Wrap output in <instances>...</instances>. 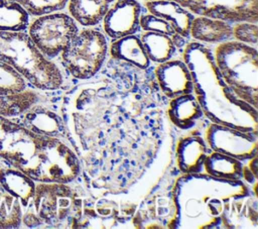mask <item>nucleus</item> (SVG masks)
I'll return each instance as SVG.
<instances>
[{"mask_svg": "<svg viewBox=\"0 0 258 229\" xmlns=\"http://www.w3.org/2000/svg\"><path fill=\"white\" fill-rule=\"evenodd\" d=\"M168 101L152 67L112 58L94 77L61 88L66 139L81 160L88 193H126L142 179L176 134L166 117Z\"/></svg>", "mask_w": 258, "mask_h": 229, "instance_id": "obj_1", "label": "nucleus"}, {"mask_svg": "<svg viewBox=\"0 0 258 229\" xmlns=\"http://www.w3.org/2000/svg\"><path fill=\"white\" fill-rule=\"evenodd\" d=\"M194 85V94L206 119L244 132L258 133V109L241 99L222 77L213 49L192 40L181 50Z\"/></svg>", "mask_w": 258, "mask_h": 229, "instance_id": "obj_2", "label": "nucleus"}, {"mask_svg": "<svg viewBox=\"0 0 258 229\" xmlns=\"http://www.w3.org/2000/svg\"><path fill=\"white\" fill-rule=\"evenodd\" d=\"M253 191L243 181L220 179L206 173L180 174L172 187L176 229H223L222 223L233 202Z\"/></svg>", "mask_w": 258, "mask_h": 229, "instance_id": "obj_3", "label": "nucleus"}, {"mask_svg": "<svg viewBox=\"0 0 258 229\" xmlns=\"http://www.w3.org/2000/svg\"><path fill=\"white\" fill-rule=\"evenodd\" d=\"M0 61L18 73L29 88L38 91H55L70 81L61 67L47 59L26 31H0Z\"/></svg>", "mask_w": 258, "mask_h": 229, "instance_id": "obj_4", "label": "nucleus"}, {"mask_svg": "<svg viewBox=\"0 0 258 229\" xmlns=\"http://www.w3.org/2000/svg\"><path fill=\"white\" fill-rule=\"evenodd\" d=\"M87 194L80 177L69 184L36 182L32 200L24 211L36 217L38 228L80 229Z\"/></svg>", "mask_w": 258, "mask_h": 229, "instance_id": "obj_5", "label": "nucleus"}, {"mask_svg": "<svg viewBox=\"0 0 258 229\" xmlns=\"http://www.w3.org/2000/svg\"><path fill=\"white\" fill-rule=\"evenodd\" d=\"M213 53L225 82L241 99L258 109L257 47L229 39L216 44Z\"/></svg>", "mask_w": 258, "mask_h": 229, "instance_id": "obj_6", "label": "nucleus"}, {"mask_svg": "<svg viewBox=\"0 0 258 229\" xmlns=\"http://www.w3.org/2000/svg\"><path fill=\"white\" fill-rule=\"evenodd\" d=\"M34 182L69 184L82 174L81 160L67 139L45 136L21 170Z\"/></svg>", "mask_w": 258, "mask_h": 229, "instance_id": "obj_7", "label": "nucleus"}, {"mask_svg": "<svg viewBox=\"0 0 258 229\" xmlns=\"http://www.w3.org/2000/svg\"><path fill=\"white\" fill-rule=\"evenodd\" d=\"M109 55L106 34L100 29L84 27L79 29L60 52V67L70 80L84 81L97 75Z\"/></svg>", "mask_w": 258, "mask_h": 229, "instance_id": "obj_8", "label": "nucleus"}, {"mask_svg": "<svg viewBox=\"0 0 258 229\" xmlns=\"http://www.w3.org/2000/svg\"><path fill=\"white\" fill-rule=\"evenodd\" d=\"M78 31L76 20L62 11L32 17L26 30L36 47L52 61L59 56Z\"/></svg>", "mask_w": 258, "mask_h": 229, "instance_id": "obj_9", "label": "nucleus"}, {"mask_svg": "<svg viewBox=\"0 0 258 229\" xmlns=\"http://www.w3.org/2000/svg\"><path fill=\"white\" fill-rule=\"evenodd\" d=\"M43 137L21 125L14 117L0 114V164L22 170L39 148Z\"/></svg>", "mask_w": 258, "mask_h": 229, "instance_id": "obj_10", "label": "nucleus"}, {"mask_svg": "<svg viewBox=\"0 0 258 229\" xmlns=\"http://www.w3.org/2000/svg\"><path fill=\"white\" fill-rule=\"evenodd\" d=\"M173 184L161 187L141 201L131 220L132 228L176 229Z\"/></svg>", "mask_w": 258, "mask_h": 229, "instance_id": "obj_11", "label": "nucleus"}, {"mask_svg": "<svg viewBox=\"0 0 258 229\" xmlns=\"http://www.w3.org/2000/svg\"><path fill=\"white\" fill-rule=\"evenodd\" d=\"M204 136L213 151L227 154L244 162L258 155V133L244 132L208 121Z\"/></svg>", "mask_w": 258, "mask_h": 229, "instance_id": "obj_12", "label": "nucleus"}, {"mask_svg": "<svg viewBox=\"0 0 258 229\" xmlns=\"http://www.w3.org/2000/svg\"><path fill=\"white\" fill-rule=\"evenodd\" d=\"M60 92L61 89L47 92L44 99L14 118L34 133L66 139V125L59 111Z\"/></svg>", "mask_w": 258, "mask_h": 229, "instance_id": "obj_13", "label": "nucleus"}, {"mask_svg": "<svg viewBox=\"0 0 258 229\" xmlns=\"http://www.w3.org/2000/svg\"><path fill=\"white\" fill-rule=\"evenodd\" d=\"M194 15L222 19L231 23L258 21V0H172Z\"/></svg>", "mask_w": 258, "mask_h": 229, "instance_id": "obj_14", "label": "nucleus"}, {"mask_svg": "<svg viewBox=\"0 0 258 229\" xmlns=\"http://www.w3.org/2000/svg\"><path fill=\"white\" fill-rule=\"evenodd\" d=\"M212 149L208 145L204 131L201 128H196L186 131L176 138L173 150L174 161L180 174H201L205 173L204 163L206 157Z\"/></svg>", "mask_w": 258, "mask_h": 229, "instance_id": "obj_15", "label": "nucleus"}, {"mask_svg": "<svg viewBox=\"0 0 258 229\" xmlns=\"http://www.w3.org/2000/svg\"><path fill=\"white\" fill-rule=\"evenodd\" d=\"M141 5L137 0H115L102 19L103 32L117 39L140 31Z\"/></svg>", "mask_w": 258, "mask_h": 229, "instance_id": "obj_16", "label": "nucleus"}, {"mask_svg": "<svg viewBox=\"0 0 258 229\" xmlns=\"http://www.w3.org/2000/svg\"><path fill=\"white\" fill-rule=\"evenodd\" d=\"M158 88L168 100L179 95L194 93L190 72L182 60L170 59L153 68Z\"/></svg>", "mask_w": 258, "mask_h": 229, "instance_id": "obj_17", "label": "nucleus"}, {"mask_svg": "<svg viewBox=\"0 0 258 229\" xmlns=\"http://www.w3.org/2000/svg\"><path fill=\"white\" fill-rule=\"evenodd\" d=\"M166 117L175 130L184 132L204 127L208 122L194 93L169 99L166 107Z\"/></svg>", "mask_w": 258, "mask_h": 229, "instance_id": "obj_18", "label": "nucleus"}, {"mask_svg": "<svg viewBox=\"0 0 258 229\" xmlns=\"http://www.w3.org/2000/svg\"><path fill=\"white\" fill-rule=\"evenodd\" d=\"M146 10L167 21L174 31L184 38H189V27L195 15L172 0H146Z\"/></svg>", "mask_w": 258, "mask_h": 229, "instance_id": "obj_19", "label": "nucleus"}, {"mask_svg": "<svg viewBox=\"0 0 258 229\" xmlns=\"http://www.w3.org/2000/svg\"><path fill=\"white\" fill-rule=\"evenodd\" d=\"M233 23L207 16H195L189 27V37L205 44H218L233 39Z\"/></svg>", "mask_w": 258, "mask_h": 229, "instance_id": "obj_20", "label": "nucleus"}, {"mask_svg": "<svg viewBox=\"0 0 258 229\" xmlns=\"http://www.w3.org/2000/svg\"><path fill=\"white\" fill-rule=\"evenodd\" d=\"M223 229L258 228V197L256 192L239 197L222 223Z\"/></svg>", "mask_w": 258, "mask_h": 229, "instance_id": "obj_21", "label": "nucleus"}, {"mask_svg": "<svg viewBox=\"0 0 258 229\" xmlns=\"http://www.w3.org/2000/svg\"><path fill=\"white\" fill-rule=\"evenodd\" d=\"M35 183L23 171L8 164H0V187L19 200L23 211L32 200Z\"/></svg>", "mask_w": 258, "mask_h": 229, "instance_id": "obj_22", "label": "nucleus"}, {"mask_svg": "<svg viewBox=\"0 0 258 229\" xmlns=\"http://www.w3.org/2000/svg\"><path fill=\"white\" fill-rule=\"evenodd\" d=\"M110 58L131 64L138 69L147 70L151 67L140 36L130 34L121 38L113 39L109 44Z\"/></svg>", "mask_w": 258, "mask_h": 229, "instance_id": "obj_23", "label": "nucleus"}, {"mask_svg": "<svg viewBox=\"0 0 258 229\" xmlns=\"http://www.w3.org/2000/svg\"><path fill=\"white\" fill-rule=\"evenodd\" d=\"M115 0H69V14L78 24L93 27L99 24Z\"/></svg>", "mask_w": 258, "mask_h": 229, "instance_id": "obj_24", "label": "nucleus"}, {"mask_svg": "<svg viewBox=\"0 0 258 229\" xmlns=\"http://www.w3.org/2000/svg\"><path fill=\"white\" fill-rule=\"evenodd\" d=\"M245 168L246 161L244 162L235 157L213 150L206 157L204 163L206 174L216 178L234 181L244 180Z\"/></svg>", "mask_w": 258, "mask_h": 229, "instance_id": "obj_25", "label": "nucleus"}, {"mask_svg": "<svg viewBox=\"0 0 258 229\" xmlns=\"http://www.w3.org/2000/svg\"><path fill=\"white\" fill-rule=\"evenodd\" d=\"M46 93L47 92L27 88L19 93L0 95V114L9 117H16L33 104L44 99Z\"/></svg>", "mask_w": 258, "mask_h": 229, "instance_id": "obj_26", "label": "nucleus"}, {"mask_svg": "<svg viewBox=\"0 0 258 229\" xmlns=\"http://www.w3.org/2000/svg\"><path fill=\"white\" fill-rule=\"evenodd\" d=\"M140 39L151 63H163L172 59L176 52V47L173 44L171 37L166 34L144 31L140 35Z\"/></svg>", "mask_w": 258, "mask_h": 229, "instance_id": "obj_27", "label": "nucleus"}, {"mask_svg": "<svg viewBox=\"0 0 258 229\" xmlns=\"http://www.w3.org/2000/svg\"><path fill=\"white\" fill-rule=\"evenodd\" d=\"M30 15L15 1L0 0V31H26Z\"/></svg>", "mask_w": 258, "mask_h": 229, "instance_id": "obj_28", "label": "nucleus"}, {"mask_svg": "<svg viewBox=\"0 0 258 229\" xmlns=\"http://www.w3.org/2000/svg\"><path fill=\"white\" fill-rule=\"evenodd\" d=\"M22 214L19 200L0 187V229L21 228Z\"/></svg>", "mask_w": 258, "mask_h": 229, "instance_id": "obj_29", "label": "nucleus"}, {"mask_svg": "<svg viewBox=\"0 0 258 229\" xmlns=\"http://www.w3.org/2000/svg\"><path fill=\"white\" fill-rule=\"evenodd\" d=\"M28 87L25 80L10 66L0 61V95L19 93Z\"/></svg>", "mask_w": 258, "mask_h": 229, "instance_id": "obj_30", "label": "nucleus"}, {"mask_svg": "<svg viewBox=\"0 0 258 229\" xmlns=\"http://www.w3.org/2000/svg\"><path fill=\"white\" fill-rule=\"evenodd\" d=\"M18 3L30 17H36L55 11H61L67 7L69 0H12Z\"/></svg>", "mask_w": 258, "mask_h": 229, "instance_id": "obj_31", "label": "nucleus"}, {"mask_svg": "<svg viewBox=\"0 0 258 229\" xmlns=\"http://www.w3.org/2000/svg\"><path fill=\"white\" fill-rule=\"evenodd\" d=\"M233 39L243 43L257 46L258 42V26L257 23L249 21L236 22L233 25Z\"/></svg>", "mask_w": 258, "mask_h": 229, "instance_id": "obj_32", "label": "nucleus"}, {"mask_svg": "<svg viewBox=\"0 0 258 229\" xmlns=\"http://www.w3.org/2000/svg\"><path fill=\"white\" fill-rule=\"evenodd\" d=\"M139 25H140V29H142L143 31H152V32L163 33L170 37L175 33L174 29L167 21H165L164 19H162L158 16H155L149 12L146 14L140 15Z\"/></svg>", "mask_w": 258, "mask_h": 229, "instance_id": "obj_33", "label": "nucleus"}, {"mask_svg": "<svg viewBox=\"0 0 258 229\" xmlns=\"http://www.w3.org/2000/svg\"><path fill=\"white\" fill-rule=\"evenodd\" d=\"M171 40H172L173 44L175 45L176 49H181V50L183 49L185 44L188 42L186 38H184L183 36H181L180 34H178L176 32L171 36Z\"/></svg>", "mask_w": 258, "mask_h": 229, "instance_id": "obj_34", "label": "nucleus"}, {"mask_svg": "<svg viewBox=\"0 0 258 229\" xmlns=\"http://www.w3.org/2000/svg\"><path fill=\"white\" fill-rule=\"evenodd\" d=\"M246 164H247L248 168L251 170V173L253 174V176L258 179V155L247 160Z\"/></svg>", "mask_w": 258, "mask_h": 229, "instance_id": "obj_35", "label": "nucleus"}]
</instances>
